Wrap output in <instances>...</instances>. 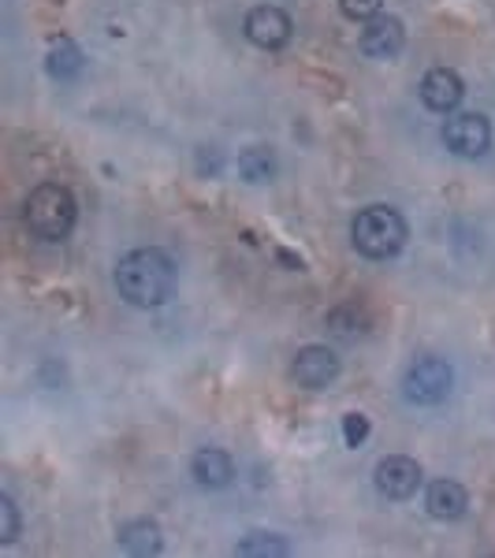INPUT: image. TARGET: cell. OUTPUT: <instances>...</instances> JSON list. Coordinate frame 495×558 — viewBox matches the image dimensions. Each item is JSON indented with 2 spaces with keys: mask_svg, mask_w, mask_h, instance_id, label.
<instances>
[{
  "mask_svg": "<svg viewBox=\"0 0 495 558\" xmlns=\"http://www.w3.org/2000/svg\"><path fill=\"white\" fill-rule=\"evenodd\" d=\"M120 547L131 555H160L165 551V539H160V529L157 521H128V525L120 529Z\"/></svg>",
  "mask_w": 495,
  "mask_h": 558,
  "instance_id": "4fadbf2b",
  "label": "cell"
},
{
  "mask_svg": "<svg viewBox=\"0 0 495 558\" xmlns=\"http://www.w3.org/2000/svg\"><path fill=\"white\" fill-rule=\"evenodd\" d=\"M15 536H20V510L12 495H0V544H12Z\"/></svg>",
  "mask_w": 495,
  "mask_h": 558,
  "instance_id": "ac0fdd59",
  "label": "cell"
},
{
  "mask_svg": "<svg viewBox=\"0 0 495 558\" xmlns=\"http://www.w3.org/2000/svg\"><path fill=\"white\" fill-rule=\"evenodd\" d=\"M191 476L202 488L220 492L236 481V462H231V454L220 451V447H202V451L191 458Z\"/></svg>",
  "mask_w": 495,
  "mask_h": 558,
  "instance_id": "8fae6325",
  "label": "cell"
},
{
  "mask_svg": "<svg viewBox=\"0 0 495 558\" xmlns=\"http://www.w3.org/2000/svg\"><path fill=\"white\" fill-rule=\"evenodd\" d=\"M328 328H331V336H339V339H358V336H365L369 317H365V310H358V302H347L328 313Z\"/></svg>",
  "mask_w": 495,
  "mask_h": 558,
  "instance_id": "e0dca14e",
  "label": "cell"
},
{
  "mask_svg": "<svg viewBox=\"0 0 495 558\" xmlns=\"http://www.w3.org/2000/svg\"><path fill=\"white\" fill-rule=\"evenodd\" d=\"M239 175L246 179V183H273V175H276L273 149L254 146V149L242 153V157H239Z\"/></svg>",
  "mask_w": 495,
  "mask_h": 558,
  "instance_id": "2e32d148",
  "label": "cell"
},
{
  "mask_svg": "<svg viewBox=\"0 0 495 558\" xmlns=\"http://www.w3.org/2000/svg\"><path fill=\"white\" fill-rule=\"evenodd\" d=\"M444 146L455 153V157H484L492 146V123L484 120L481 112H458L447 116L444 123Z\"/></svg>",
  "mask_w": 495,
  "mask_h": 558,
  "instance_id": "5b68a950",
  "label": "cell"
},
{
  "mask_svg": "<svg viewBox=\"0 0 495 558\" xmlns=\"http://www.w3.org/2000/svg\"><path fill=\"white\" fill-rule=\"evenodd\" d=\"M343 436H347V447L365 444V436H369V417H362V413H347V417H343Z\"/></svg>",
  "mask_w": 495,
  "mask_h": 558,
  "instance_id": "ffe728a7",
  "label": "cell"
},
{
  "mask_svg": "<svg viewBox=\"0 0 495 558\" xmlns=\"http://www.w3.org/2000/svg\"><path fill=\"white\" fill-rule=\"evenodd\" d=\"M23 220L31 228L34 239L41 242H64L75 231L79 220V202L64 183H41L26 194L23 202Z\"/></svg>",
  "mask_w": 495,
  "mask_h": 558,
  "instance_id": "7a4b0ae2",
  "label": "cell"
},
{
  "mask_svg": "<svg viewBox=\"0 0 495 558\" xmlns=\"http://www.w3.org/2000/svg\"><path fill=\"white\" fill-rule=\"evenodd\" d=\"M242 31H246V38L254 41L257 49L276 52V49H283V45L291 41L294 23H291V15L280 12V8L257 4V8H250V12H246V23H242Z\"/></svg>",
  "mask_w": 495,
  "mask_h": 558,
  "instance_id": "8992f818",
  "label": "cell"
},
{
  "mask_svg": "<svg viewBox=\"0 0 495 558\" xmlns=\"http://www.w3.org/2000/svg\"><path fill=\"white\" fill-rule=\"evenodd\" d=\"M236 555H242V558H283V555H291V544L276 533H250L236 544Z\"/></svg>",
  "mask_w": 495,
  "mask_h": 558,
  "instance_id": "9a60e30c",
  "label": "cell"
},
{
  "mask_svg": "<svg viewBox=\"0 0 495 558\" xmlns=\"http://www.w3.org/2000/svg\"><path fill=\"white\" fill-rule=\"evenodd\" d=\"M381 8H384V0H339V12H343L347 20H354V23L376 20V15H381Z\"/></svg>",
  "mask_w": 495,
  "mask_h": 558,
  "instance_id": "d6986e66",
  "label": "cell"
},
{
  "mask_svg": "<svg viewBox=\"0 0 495 558\" xmlns=\"http://www.w3.org/2000/svg\"><path fill=\"white\" fill-rule=\"evenodd\" d=\"M407 45V26L395 15H376L362 31V52L373 60H395Z\"/></svg>",
  "mask_w": 495,
  "mask_h": 558,
  "instance_id": "30bf717a",
  "label": "cell"
},
{
  "mask_svg": "<svg viewBox=\"0 0 495 558\" xmlns=\"http://www.w3.org/2000/svg\"><path fill=\"white\" fill-rule=\"evenodd\" d=\"M407 239H410L407 220H402V213L391 209V205H365V209L354 216V223H350V242H354L358 254L369 260L395 257L407 246Z\"/></svg>",
  "mask_w": 495,
  "mask_h": 558,
  "instance_id": "3957f363",
  "label": "cell"
},
{
  "mask_svg": "<svg viewBox=\"0 0 495 558\" xmlns=\"http://www.w3.org/2000/svg\"><path fill=\"white\" fill-rule=\"evenodd\" d=\"M116 291L138 310H157L176 294V260L157 246H138L116 265Z\"/></svg>",
  "mask_w": 495,
  "mask_h": 558,
  "instance_id": "6da1fadb",
  "label": "cell"
},
{
  "mask_svg": "<svg viewBox=\"0 0 495 558\" xmlns=\"http://www.w3.org/2000/svg\"><path fill=\"white\" fill-rule=\"evenodd\" d=\"M79 71H83V49H79L71 38H57L49 49V75L60 78V83H68V78H75Z\"/></svg>",
  "mask_w": 495,
  "mask_h": 558,
  "instance_id": "5bb4252c",
  "label": "cell"
},
{
  "mask_svg": "<svg viewBox=\"0 0 495 558\" xmlns=\"http://www.w3.org/2000/svg\"><path fill=\"white\" fill-rule=\"evenodd\" d=\"M455 368L444 357H418L402 376V399L410 407H439L451 395Z\"/></svg>",
  "mask_w": 495,
  "mask_h": 558,
  "instance_id": "277c9868",
  "label": "cell"
},
{
  "mask_svg": "<svg viewBox=\"0 0 495 558\" xmlns=\"http://www.w3.org/2000/svg\"><path fill=\"white\" fill-rule=\"evenodd\" d=\"M470 507V495L458 481H432L425 492V510L436 521H458Z\"/></svg>",
  "mask_w": 495,
  "mask_h": 558,
  "instance_id": "7c38bea8",
  "label": "cell"
},
{
  "mask_svg": "<svg viewBox=\"0 0 495 558\" xmlns=\"http://www.w3.org/2000/svg\"><path fill=\"white\" fill-rule=\"evenodd\" d=\"M421 101H425L428 112L451 116L466 97V83L455 68H432L425 78H421Z\"/></svg>",
  "mask_w": 495,
  "mask_h": 558,
  "instance_id": "ba28073f",
  "label": "cell"
},
{
  "mask_svg": "<svg viewBox=\"0 0 495 558\" xmlns=\"http://www.w3.org/2000/svg\"><path fill=\"white\" fill-rule=\"evenodd\" d=\"M291 376L302 387H310V391H321V387H328L339 376L336 350H328V347H321V343L302 347L299 354H294V362H291Z\"/></svg>",
  "mask_w": 495,
  "mask_h": 558,
  "instance_id": "9c48e42d",
  "label": "cell"
},
{
  "mask_svg": "<svg viewBox=\"0 0 495 558\" xmlns=\"http://www.w3.org/2000/svg\"><path fill=\"white\" fill-rule=\"evenodd\" d=\"M421 465L413 462V458L407 454H388V458H381L376 462V473H373V484H376V492L384 495V499H410L413 492L421 488Z\"/></svg>",
  "mask_w": 495,
  "mask_h": 558,
  "instance_id": "52a82bcc",
  "label": "cell"
}]
</instances>
